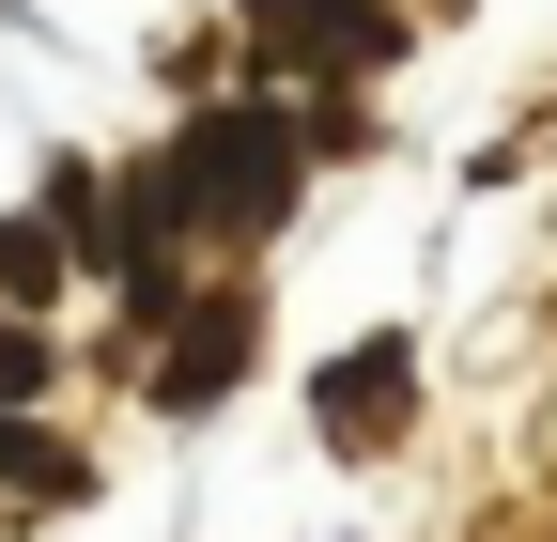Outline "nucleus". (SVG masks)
<instances>
[{
	"instance_id": "obj_1",
	"label": "nucleus",
	"mask_w": 557,
	"mask_h": 542,
	"mask_svg": "<svg viewBox=\"0 0 557 542\" xmlns=\"http://www.w3.org/2000/svg\"><path fill=\"white\" fill-rule=\"evenodd\" d=\"M156 171H171V218H186V233H218V248H263L278 218H295L310 124L248 94V109H201V124H186V140H171Z\"/></svg>"
},
{
	"instance_id": "obj_2",
	"label": "nucleus",
	"mask_w": 557,
	"mask_h": 542,
	"mask_svg": "<svg viewBox=\"0 0 557 542\" xmlns=\"http://www.w3.org/2000/svg\"><path fill=\"white\" fill-rule=\"evenodd\" d=\"M248 342H263V295L218 280L201 310H171V342H156V403H171V419H218L233 372H248Z\"/></svg>"
},
{
	"instance_id": "obj_3",
	"label": "nucleus",
	"mask_w": 557,
	"mask_h": 542,
	"mask_svg": "<svg viewBox=\"0 0 557 542\" xmlns=\"http://www.w3.org/2000/svg\"><path fill=\"white\" fill-rule=\"evenodd\" d=\"M278 16V62H341V78H372V62H403V0H263Z\"/></svg>"
},
{
	"instance_id": "obj_4",
	"label": "nucleus",
	"mask_w": 557,
	"mask_h": 542,
	"mask_svg": "<svg viewBox=\"0 0 557 542\" xmlns=\"http://www.w3.org/2000/svg\"><path fill=\"white\" fill-rule=\"evenodd\" d=\"M403 387H418V342H357V357H325V449H387L403 434Z\"/></svg>"
},
{
	"instance_id": "obj_5",
	"label": "nucleus",
	"mask_w": 557,
	"mask_h": 542,
	"mask_svg": "<svg viewBox=\"0 0 557 542\" xmlns=\"http://www.w3.org/2000/svg\"><path fill=\"white\" fill-rule=\"evenodd\" d=\"M62 280H78V233L62 218H0V310H47Z\"/></svg>"
},
{
	"instance_id": "obj_6",
	"label": "nucleus",
	"mask_w": 557,
	"mask_h": 542,
	"mask_svg": "<svg viewBox=\"0 0 557 542\" xmlns=\"http://www.w3.org/2000/svg\"><path fill=\"white\" fill-rule=\"evenodd\" d=\"M0 481H16V496H78L94 465L62 449V434H32V419H0Z\"/></svg>"
}]
</instances>
